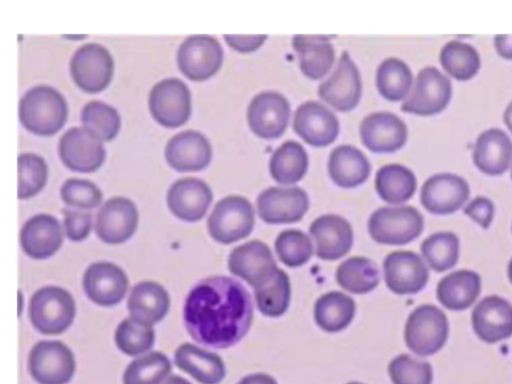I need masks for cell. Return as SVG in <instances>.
Segmentation results:
<instances>
[{"label":"cell","instance_id":"cell-1","mask_svg":"<svg viewBox=\"0 0 512 384\" xmlns=\"http://www.w3.org/2000/svg\"><path fill=\"white\" fill-rule=\"evenodd\" d=\"M183 320L187 332L197 343L216 349L234 346L252 325L250 293L239 281L228 276L203 278L185 299Z\"/></svg>","mask_w":512,"mask_h":384},{"label":"cell","instance_id":"cell-2","mask_svg":"<svg viewBox=\"0 0 512 384\" xmlns=\"http://www.w3.org/2000/svg\"><path fill=\"white\" fill-rule=\"evenodd\" d=\"M68 106L64 96L48 85L30 88L19 103V118L29 131L40 136H50L65 124Z\"/></svg>","mask_w":512,"mask_h":384},{"label":"cell","instance_id":"cell-3","mask_svg":"<svg viewBox=\"0 0 512 384\" xmlns=\"http://www.w3.org/2000/svg\"><path fill=\"white\" fill-rule=\"evenodd\" d=\"M76 303L66 289L49 285L35 291L29 300L28 316L33 327L44 335L64 333L73 323Z\"/></svg>","mask_w":512,"mask_h":384},{"label":"cell","instance_id":"cell-4","mask_svg":"<svg viewBox=\"0 0 512 384\" xmlns=\"http://www.w3.org/2000/svg\"><path fill=\"white\" fill-rule=\"evenodd\" d=\"M424 226L422 214L411 205L381 207L368 219V232L380 244L404 245L417 238Z\"/></svg>","mask_w":512,"mask_h":384},{"label":"cell","instance_id":"cell-5","mask_svg":"<svg viewBox=\"0 0 512 384\" xmlns=\"http://www.w3.org/2000/svg\"><path fill=\"white\" fill-rule=\"evenodd\" d=\"M448 332L449 325L444 312L435 305L423 304L409 314L404 339L413 353L429 356L445 345Z\"/></svg>","mask_w":512,"mask_h":384},{"label":"cell","instance_id":"cell-6","mask_svg":"<svg viewBox=\"0 0 512 384\" xmlns=\"http://www.w3.org/2000/svg\"><path fill=\"white\" fill-rule=\"evenodd\" d=\"M254 223L250 201L240 195H229L215 204L207 220V230L216 242L227 245L249 236Z\"/></svg>","mask_w":512,"mask_h":384},{"label":"cell","instance_id":"cell-7","mask_svg":"<svg viewBox=\"0 0 512 384\" xmlns=\"http://www.w3.org/2000/svg\"><path fill=\"white\" fill-rule=\"evenodd\" d=\"M76 369L72 350L59 340H41L30 350L28 371L38 384H68Z\"/></svg>","mask_w":512,"mask_h":384},{"label":"cell","instance_id":"cell-8","mask_svg":"<svg viewBox=\"0 0 512 384\" xmlns=\"http://www.w3.org/2000/svg\"><path fill=\"white\" fill-rule=\"evenodd\" d=\"M113 71V56L99 43L91 42L78 47L70 59L72 79L89 93L105 89L112 80Z\"/></svg>","mask_w":512,"mask_h":384},{"label":"cell","instance_id":"cell-9","mask_svg":"<svg viewBox=\"0 0 512 384\" xmlns=\"http://www.w3.org/2000/svg\"><path fill=\"white\" fill-rule=\"evenodd\" d=\"M148 106L158 123L165 127H178L190 117L191 92L179 78H164L150 90Z\"/></svg>","mask_w":512,"mask_h":384},{"label":"cell","instance_id":"cell-10","mask_svg":"<svg viewBox=\"0 0 512 384\" xmlns=\"http://www.w3.org/2000/svg\"><path fill=\"white\" fill-rule=\"evenodd\" d=\"M223 50L216 38L198 34L187 37L177 50V64L191 80L202 81L214 75L221 67Z\"/></svg>","mask_w":512,"mask_h":384},{"label":"cell","instance_id":"cell-11","mask_svg":"<svg viewBox=\"0 0 512 384\" xmlns=\"http://www.w3.org/2000/svg\"><path fill=\"white\" fill-rule=\"evenodd\" d=\"M139 213L135 203L123 196L105 201L97 212L95 233L106 244L119 245L129 240L138 227Z\"/></svg>","mask_w":512,"mask_h":384},{"label":"cell","instance_id":"cell-12","mask_svg":"<svg viewBox=\"0 0 512 384\" xmlns=\"http://www.w3.org/2000/svg\"><path fill=\"white\" fill-rule=\"evenodd\" d=\"M451 93L450 80L437 68L428 66L418 72L413 89L401 109L421 116L436 114L447 106Z\"/></svg>","mask_w":512,"mask_h":384},{"label":"cell","instance_id":"cell-13","mask_svg":"<svg viewBox=\"0 0 512 384\" xmlns=\"http://www.w3.org/2000/svg\"><path fill=\"white\" fill-rule=\"evenodd\" d=\"M228 269L256 289L270 280L278 267L270 248L254 239L232 249Z\"/></svg>","mask_w":512,"mask_h":384},{"label":"cell","instance_id":"cell-14","mask_svg":"<svg viewBox=\"0 0 512 384\" xmlns=\"http://www.w3.org/2000/svg\"><path fill=\"white\" fill-rule=\"evenodd\" d=\"M82 285L86 296L96 305L111 307L125 297L129 279L122 268L109 261L90 264L84 274Z\"/></svg>","mask_w":512,"mask_h":384},{"label":"cell","instance_id":"cell-15","mask_svg":"<svg viewBox=\"0 0 512 384\" xmlns=\"http://www.w3.org/2000/svg\"><path fill=\"white\" fill-rule=\"evenodd\" d=\"M58 152L68 168L82 173L97 170L106 156L102 141L87 129L78 126L70 127L62 134Z\"/></svg>","mask_w":512,"mask_h":384},{"label":"cell","instance_id":"cell-16","mask_svg":"<svg viewBox=\"0 0 512 384\" xmlns=\"http://www.w3.org/2000/svg\"><path fill=\"white\" fill-rule=\"evenodd\" d=\"M290 116V104L276 91H263L255 95L247 108L250 129L257 136L272 139L286 129Z\"/></svg>","mask_w":512,"mask_h":384},{"label":"cell","instance_id":"cell-17","mask_svg":"<svg viewBox=\"0 0 512 384\" xmlns=\"http://www.w3.org/2000/svg\"><path fill=\"white\" fill-rule=\"evenodd\" d=\"M258 215L269 224L292 223L302 219L309 207L307 193L300 187H269L256 200Z\"/></svg>","mask_w":512,"mask_h":384},{"label":"cell","instance_id":"cell-18","mask_svg":"<svg viewBox=\"0 0 512 384\" xmlns=\"http://www.w3.org/2000/svg\"><path fill=\"white\" fill-rule=\"evenodd\" d=\"M384 280L397 295L415 294L428 282L429 271L423 259L412 251H393L383 261Z\"/></svg>","mask_w":512,"mask_h":384},{"label":"cell","instance_id":"cell-19","mask_svg":"<svg viewBox=\"0 0 512 384\" xmlns=\"http://www.w3.org/2000/svg\"><path fill=\"white\" fill-rule=\"evenodd\" d=\"M362 92L359 70L347 52H343L332 75L318 88L319 96L339 111H350Z\"/></svg>","mask_w":512,"mask_h":384},{"label":"cell","instance_id":"cell-20","mask_svg":"<svg viewBox=\"0 0 512 384\" xmlns=\"http://www.w3.org/2000/svg\"><path fill=\"white\" fill-rule=\"evenodd\" d=\"M467 181L453 173H438L429 177L421 188L424 208L433 214H450L462 207L469 197Z\"/></svg>","mask_w":512,"mask_h":384},{"label":"cell","instance_id":"cell-21","mask_svg":"<svg viewBox=\"0 0 512 384\" xmlns=\"http://www.w3.org/2000/svg\"><path fill=\"white\" fill-rule=\"evenodd\" d=\"M170 211L179 219L196 222L206 214L213 193L209 185L196 177H184L174 181L166 195Z\"/></svg>","mask_w":512,"mask_h":384},{"label":"cell","instance_id":"cell-22","mask_svg":"<svg viewBox=\"0 0 512 384\" xmlns=\"http://www.w3.org/2000/svg\"><path fill=\"white\" fill-rule=\"evenodd\" d=\"M293 128L308 144L322 147L332 143L339 133L335 114L317 101H306L296 109Z\"/></svg>","mask_w":512,"mask_h":384},{"label":"cell","instance_id":"cell-23","mask_svg":"<svg viewBox=\"0 0 512 384\" xmlns=\"http://www.w3.org/2000/svg\"><path fill=\"white\" fill-rule=\"evenodd\" d=\"M472 327L483 342L493 344L512 335V304L491 295L483 298L474 308Z\"/></svg>","mask_w":512,"mask_h":384},{"label":"cell","instance_id":"cell-24","mask_svg":"<svg viewBox=\"0 0 512 384\" xmlns=\"http://www.w3.org/2000/svg\"><path fill=\"white\" fill-rule=\"evenodd\" d=\"M63 229L57 218L40 213L29 218L20 231L23 252L32 259L44 260L53 256L63 243Z\"/></svg>","mask_w":512,"mask_h":384},{"label":"cell","instance_id":"cell-25","mask_svg":"<svg viewBox=\"0 0 512 384\" xmlns=\"http://www.w3.org/2000/svg\"><path fill=\"white\" fill-rule=\"evenodd\" d=\"M309 232L315 242V254L322 260H337L346 255L353 244V229L342 216L325 214L316 218Z\"/></svg>","mask_w":512,"mask_h":384},{"label":"cell","instance_id":"cell-26","mask_svg":"<svg viewBox=\"0 0 512 384\" xmlns=\"http://www.w3.org/2000/svg\"><path fill=\"white\" fill-rule=\"evenodd\" d=\"M211 157L210 142L196 130L173 135L165 146L167 163L180 172L202 170L210 163Z\"/></svg>","mask_w":512,"mask_h":384},{"label":"cell","instance_id":"cell-27","mask_svg":"<svg viewBox=\"0 0 512 384\" xmlns=\"http://www.w3.org/2000/svg\"><path fill=\"white\" fill-rule=\"evenodd\" d=\"M364 145L373 152H393L407 139V127L395 114L381 111L367 115L360 123Z\"/></svg>","mask_w":512,"mask_h":384},{"label":"cell","instance_id":"cell-28","mask_svg":"<svg viewBox=\"0 0 512 384\" xmlns=\"http://www.w3.org/2000/svg\"><path fill=\"white\" fill-rule=\"evenodd\" d=\"M176 366L201 384H219L226 369L222 358L192 343L180 344L174 352Z\"/></svg>","mask_w":512,"mask_h":384},{"label":"cell","instance_id":"cell-29","mask_svg":"<svg viewBox=\"0 0 512 384\" xmlns=\"http://www.w3.org/2000/svg\"><path fill=\"white\" fill-rule=\"evenodd\" d=\"M169 308V293L153 280H144L134 285L127 301L130 317L151 326L163 320Z\"/></svg>","mask_w":512,"mask_h":384},{"label":"cell","instance_id":"cell-30","mask_svg":"<svg viewBox=\"0 0 512 384\" xmlns=\"http://www.w3.org/2000/svg\"><path fill=\"white\" fill-rule=\"evenodd\" d=\"M512 159V141L498 128L482 132L474 145L475 165L488 175H499L509 166Z\"/></svg>","mask_w":512,"mask_h":384},{"label":"cell","instance_id":"cell-31","mask_svg":"<svg viewBox=\"0 0 512 384\" xmlns=\"http://www.w3.org/2000/svg\"><path fill=\"white\" fill-rule=\"evenodd\" d=\"M481 292L478 273L462 269L444 276L437 284L438 301L447 309L461 311L469 308Z\"/></svg>","mask_w":512,"mask_h":384},{"label":"cell","instance_id":"cell-32","mask_svg":"<svg viewBox=\"0 0 512 384\" xmlns=\"http://www.w3.org/2000/svg\"><path fill=\"white\" fill-rule=\"evenodd\" d=\"M370 170L368 158L355 146L339 145L330 153L328 171L331 179L340 187L361 185L367 180Z\"/></svg>","mask_w":512,"mask_h":384},{"label":"cell","instance_id":"cell-33","mask_svg":"<svg viewBox=\"0 0 512 384\" xmlns=\"http://www.w3.org/2000/svg\"><path fill=\"white\" fill-rule=\"evenodd\" d=\"M292 45L299 55L301 71L311 79L323 77L334 61V47L325 35H295Z\"/></svg>","mask_w":512,"mask_h":384},{"label":"cell","instance_id":"cell-34","mask_svg":"<svg viewBox=\"0 0 512 384\" xmlns=\"http://www.w3.org/2000/svg\"><path fill=\"white\" fill-rule=\"evenodd\" d=\"M355 301L340 291L321 295L314 304V321L319 328L336 333L347 328L355 315Z\"/></svg>","mask_w":512,"mask_h":384},{"label":"cell","instance_id":"cell-35","mask_svg":"<svg viewBox=\"0 0 512 384\" xmlns=\"http://www.w3.org/2000/svg\"><path fill=\"white\" fill-rule=\"evenodd\" d=\"M375 189L382 200L399 204L410 199L416 190L414 173L401 164L391 163L378 169Z\"/></svg>","mask_w":512,"mask_h":384},{"label":"cell","instance_id":"cell-36","mask_svg":"<svg viewBox=\"0 0 512 384\" xmlns=\"http://www.w3.org/2000/svg\"><path fill=\"white\" fill-rule=\"evenodd\" d=\"M308 156L303 146L289 140L281 144L272 154L269 170L272 178L281 184L298 182L306 173Z\"/></svg>","mask_w":512,"mask_h":384},{"label":"cell","instance_id":"cell-37","mask_svg":"<svg viewBox=\"0 0 512 384\" xmlns=\"http://www.w3.org/2000/svg\"><path fill=\"white\" fill-rule=\"evenodd\" d=\"M336 281L343 289L354 294H365L380 282V272L374 261L353 256L342 262L336 270Z\"/></svg>","mask_w":512,"mask_h":384},{"label":"cell","instance_id":"cell-38","mask_svg":"<svg viewBox=\"0 0 512 384\" xmlns=\"http://www.w3.org/2000/svg\"><path fill=\"white\" fill-rule=\"evenodd\" d=\"M254 295L257 308L263 315L271 318L282 316L291 299L289 276L278 268L270 280L254 289Z\"/></svg>","mask_w":512,"mask_h":384},{"label":"cell","instance_id":"cell-39","mask_svg":"<svg viewBox=\"0 0 512 384\" xmlns=\"http://www.w3.org/2000/svg\"><path fill=\"white\" fill-rule=\"evenodd\" d=\"M412 80L410 68L398 58H386L377 68L376 86L380 94L388 100L398 101L407 96Z\"/></svg>","mask_w":512,"mask_h":384},{"label":"cell","instance_id":"cell-40","mask_svg":"<svg viewBox=\"0 0 512 384\" xmlns=\"http://www.w3.org/2000/svg\"><path fill=\"white\" fill-rule=\"evenodd\" d=\"M168 357L152 351L128 364L123 373V384H161L171 373Z\"/></svg>","mask_w":512,"mask_h":384},{"label":"cell","instance_id":"cell-41","mask_svg":"<svg viewBox=\"0 0 512 384\" xmlns=\"http://www.w3.org/2000/svg\"><path fill=\"white\" fill-rule=\"evenodd\" d=\"M81 122L85 129L101 141L114 139L121 127L118 111L100 100H91L82 107Z\"/></svg>","mask_w":512,"mask_h":384},{"label":"cell","instance_id":"cell-42","mask_svg":"<svg viewBox=\"0 0 512 384\" xmlns=\"http://www.w3.org/2000/svg\"><path fill=\"white\" fill-rule=\"evenodd\" d=\"M114 341L122 353L135 357L148 352L153 347L155 331L153 326L127 317L118 324Z\"/></svg>","mask_w":512,"mask_h":384},{"label":"cell","instance_id":"cell-43","mask_svg":"<svg viewBox=\"0 0 512 384\" xmlns=\"http://www.w3.org/2000/svg\"><path fill=\"white\" fill-rule=\"evenodd\" d=\"M421 253L427 264L436 272H444L459 258V239L453 232H437L421 243Z\"/></svg>","mask_w":512,"mask_h":384},{"label":"cell","instance_id":"cell-44","mask_svg":"<svg viewBox=\"0 0 512 384\" xmlns=\"http://www.w3.org/2000/svg\"><path fill=\"white\" fill-rule=\"evenodd\" d=\"M444 69L458 80H468L480 68V57L474 47L457 40L448 42L440 52Z\"/></svg>","mask_w":512,"mask_h":384},{"label":"cell","instance_id":"cell-45","mask_svg":"<svg viewBox=\"0 0 512 384\" xmlns=\"http://www.w3.org/2000/svg\"><path fill=\"white\" fill-rule=\"evenodd\" d=\"M48 167L43 157L35 153L18 156V198L28 199L40 192L47 182Z\"/></svg>","mask_w":512,"mask_h":384},{"label":"cell","instance_id":"cell-46","mask_svg":"<svg viewBox=\"0 0 512 384\" xmlns=\"http://www.w3.org/2000/svg\"><path fill=\"white\" fill-rule=\"evenodd\" d=\"M274 247L280 261L291 268L304 265L313 254L310 238L303 231L297 229L280 232Z\"/></svg>","mask_w":512,"mask_h":384},{"label":"cell","instance_id":"cell-47","mask_svg":"<svg viewBox=\"0 0 512 384\" xmlns=\"http://www.w3.org/2000/svg\"><path fill=\"white\" fill-rule=\"evenodd\" d=\"M388 372L394 384H432L433 380L431 365L408 354L395 357L389 363Z\"/></svg>","mask_w":512,"mask_h":384},{"label":"cell","instance_id":"cell-48","mask_svg":"<svg viewBox=\"0 0 512 384\" xmlns=\"http://www.w3.org/2000/svg\"><path fill=\"white\" fill-rule=\"evenodd\" d=\"M60 195L64 203L75 209H93L102 201V191L87 179L69 178L61 186Z\"/></svg>","mask_w":512,"mask_h":384},{"label":"cell","instance_id":"cell-49","mask_svg":"<svg viewBox=\"0 0 512 384\" xmlns=\"http://www.w3.org/2000/svg\"><path fill=\"white\" fill-rule=\"evenodd\" d=\"M63 231L66 237L74 242L83 241L91 231L92 217L90 213L79 209H62Z\"/></svg>","mask_w":512,"mask_h":384},{"label":"cell","instance_id":"cell-50","mask_svg":"<svg viewBox=\"0 0 512 384\" xmlns=\"http://www.w3.org/2000/svg\"><path fill=\"white\" fill-rule=\"evenodd\" d=\"M464 213L486 229L493 219L494 205L490 199L478 196L464 208Z\"/></svg>","mask_w":512,"mask_h":384},{"label":"cell","instance_id":"cell-51","mask_svg":"<svg viewBox=\"0 0 512 384\" xmlns=\"http://www.w3.org/2000/svg\"><path fill=\"white\" fill-rule=\"evenodd\" d=\"M226 42L233 49L242 52H252L258 49L266 40L267 35H224Z\"/></svg>","mask_w":512,"mask_h":384},{"label":"cell","instance_id":"cell-52","mask_svg":"<svg viewBox=\"0 0 512 384\" xmlns=\"http://www.w3.org/2000/svg\"><path fill=\"white\" fill-rule=\"evenodd\" d=\"M494 42L500 56L512 59V35H496Z\"/></svg>","mask_w":512,"mask_h":384},{"label":"cell","instance_id":"cell-53","mask_svg":"<svg viewBox=\"0 0 512 384\" xmlns=\"http://www.w3.org/2000/svg\"><path fill=\"white\" fill-rule=\"evenodd\" d=\"M237 384H277V382L268 374L255 373L245 376Z\"/></svg>","mask_w":512,"mask_h":384},{"label":"cell","instance_id":"cell-54","mask_svg":"<svg viewBox=\"0 0 512 384\" xmlns=\"http://www.w3.org/2000/svg\"><path fill=\"white\" fill-rule=\"evenodd\" d=\"M503 119H504L503 121L505 122L506 126L512 132V101L506 107L504 114H503Z\"/></svg>","mask_w":512,"mask_h":384},{"label":"cell","instance_id":"cell-55","mask_svg":"<svg viewBox=\"0 0 512 384\" xmlns=\"http://www.w3.org/2000/svg\"><path fill=\"white\" fill-rule=\"evenodd\" d=\"M163 384H191L188 380L180 377V376H169Z\"/></svg>","mask_w":512,"mask_h":384},{"label":"cell","instance_id":"cell-56","mask_svg":"<svg viewBox=\"0 0 512 384\" xmlns=\"http://www.w3.org/2000/svg\"><path fill=\"white\" fill-rule=\"evenodd\" d=\"M22 299H23V296H22V293L21 291L19 290L18 291V316L21 315V312H22V305H23V302H22Z\"/></svg>","mask_w":512,"mask_h":384},{"label":"cell","instance_id":"cell-57","mask_svg":"<svg viewBox=\"0 0 512 384\" xmlns=\"http://www.w3.org/2000/svg\"><path fill=\"white\" fill-rule=\"evenodd\" d=\"M507 275H508L510 282L512 283V258L507 267Z\"/></svg>","mask_w":512,"mask_h":384},{"label":"cell","instance_id":"cell-58","mask_svg":"<svg viewBox=\"0 0 512 384\" xmlns=\"http://www.w3.org/2000/svg\"><path fill=\"white\" fill-rule=\"evenodd\" d=\"M347 384H361V383H358V382H350V383H347Z\"/></svg>","mask_w":512,"mask_h":384},{"label":"cell","instance_id":"cell-59","mask_svg":"<svg viewBox=\"0 0 512 384\" xmlns=\"http://www.w3.org/2000/svg\"><path fill=\"white\" fill-rule=\"evenodd\" d=\"M511 178H512V164H511Z\"/></svg>","mask_w":512,"mask_h":384}]
</instances>
